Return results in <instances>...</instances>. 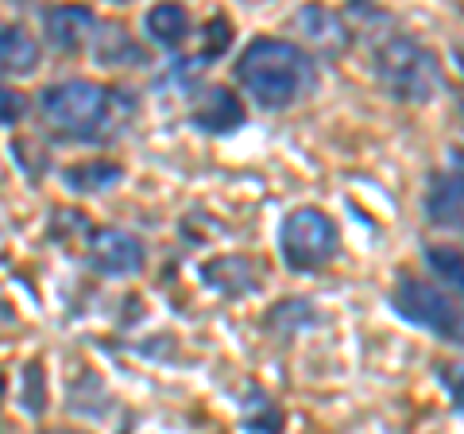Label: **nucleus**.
Returning <instances> with one entry per match:
<instances>
[{"label":"nucleus","mask_w":464,"mask_h":434,"mask_svg":"<svg viewBox=\"0 0 464 434\" xmlns=\"http://www.w3.org/2000/svg\"><path fill=\"white\" fill-rule=\"evenodd\" d=\"M314 78H317L314 59L290 39L259 35L237 59V82L244 85V94L267 113L298 105V101L314 90Z\"/></svg>","instance_id":"1"},{"label":"nucleus","mask_w":464,"mask_h":434,"mask_svg":"<svg viewBox=\"0 0 464 434\" xmlns=\"http://www.w3.org/2000/svg\"><path fill=\"white\" fill-rule=\"evenodd\" d=\"M375 78L387 97L406 101V105H426L445 85L441 59L411 35H387L375 47Z\"/></svg>","instance_id":"2"},{"label":"nucleus","mask_w":464,"mask_h":434,"mask_svg":"<svg viewBox=\"0 0 464 434\" xmlns=\"http://www.w3.org/2000/svg\"><path fill=\"white\" fill-rule=\"evenodd\" d=\"M39 109L51 128H58L70 140H101L112 113V94L101 82L70 78L54 82L39 94Z\"/></svg>","instance_id":"3"},{"label":"nucleus","mask_w":464,"mask_h":434,"mask_svg":"<svg viewBox=\"0 0 464 434\" xmlns=\"http://www.w3.org/2000/svg\"><path fill=\"white\" fill-rule=\"evenodd\" d=\"M279 252L290 271H317L337 260L341 229L325 210L298 206V210H290L279 225Z\"/></svg>","instance_id":"4"},{"label":"nucleus","mask_w":464,"mask_h":434,"mask_svg":"<svg viewBox=\"0 0 464 434\" xmlns=\"http://www.w3.org/2000/svg\"><path fill=\"white\" fill-rule=\"evenodd\" d=\"M391 307H395L411 326H422L430 334L449 338V341H464V311L449 299L438 283L418 280V276H402L391 287Z\"/></svg>","instance_id":"5"},{"label":"nucleus","mask_w":464,"mask_h":434,"mask_svg":"<svg viewBox=\"0 0 464 434\" xmlns=\"http://www.w3.org/2000/svg\"><path fill=\"white\" fill-rule=\"evenodd\" d=\"M90 264L101 276H136L143 268V244L124 229H93L90 233Z\"/></svg>","instance_id":"6"},{"label":"nucleus","mask_w":464,"mask_h":434,"mask_svg":"<svg viewBox=\"0 0 464 434\" xmlns=\"http://www.w3.org/2000/svg\"><path fill=\"white\" fill-rule=\"evenodd\" d=\"M426 217L438 229H464V163H453L430 179Z\"/></svg>","instance_id":"7"},{"label":"nucleus","mask_w":464,"mask_h":434,"mask_svg":"<svg viewBox=\"0 0 464 434\" xmlns=\"http://www.w3.org/2000/svg\"><path fill=\"white\" fill-rule=\"evenodd\" d=\"M194 128L198 133H209V136H228V133H237V128H244L240 97L225 90V85H209L194 109Z\"/></svg>","instance_id":"8"},{"label":"nucleus","mask_w":464,"mask_h":434,"mask_svg":"<svg viewBox=\"0 0 464 434\" xmlns=\"http://www.w3.org/2000/svg\"><path fill=\"white\" fill-rule=\"evenodd\" d=\"M93 12L90 8H78V5H63V8H51L43 16V27H47V43L58 51H78L85 39L93 32Z\"/></svg>","instance_id":"9"},{"label":"nucleus","mask_w":464,"mask_h":434,"mask_svg":"<svg viewBox=\"0 0 464 434\" xmlns=\"http://www.w3.org/2000/svg\"><path fill=\"white\" fill-rule=\"evenodd\" d=\"M298 27H302V35H306L314 47H322L325 54H341L348 47V39H353V32H348V24L337 16V12H329V8H302L298 12Z\"/></svg>","instance_id":"10"},{"label":"nucleus","mask_w":464,"mask_h":434,"mask_svg":"<svg viewBox=\"0 0 464 434\" xmlns=\"http://www.w3.org/2000/svg\"><path fill=\"white\" fill-rule=\"evenodd\" d=\"M201 280L225 295H252L256 291V264L248 256H217L201 268Z\"/></svg>","instance_id":"11"},{"label":"nucleus","mask_w":464,"mask_h":434,"mask_svg":"<svg viewBox=\"0 0 464 434\" xmlns=\"http://www.w3.org/2000/svg\"><path fill=\"white\" fill-rule=\"evenodd\" d=\"M39 66V43L16 24H0V74H32Z\"/></svg>","instance_id":"12"},{"label":"nucleus","mask_w":464,"mask_h":434,"mask_svg":"<svg viewBox=\"0 0 464 434\" xmlns=\"http://www.w3.org/2000/svg\"><path fill=\"white\" fill-rule=\"evenodd\" d=\"M143 32H148L151 43H159V47H182V39L190 35V12H186L182 5H155L148 16H143Z\"/></svg>","instance_id":"13"},{"label":"nucleus","mask_w":464,"mask_h":434,"mask_svg":"<svg viewBox=\"0 0 464 434\" xmlns=\"http://www.w3.org/2000/svg\"><path fill=\"white\" fill-rule=\"evenodd\" d=\"M66 186L78 194H101L109 191V186H116L124 179V167L121 163H109V159H90V163H78L66 171Z\"/></svg>","instance_id":"14"},{"label":"nucleus","mask_w":464,"mask_h":434,"mask_svg":"<svg viewBox=\"0 0 464 434\" xmlns=\"http://www.w3.org/2000/svg\"><path fill=\"white\" fill-rule=\"evenodd\" d=\"M244 430L248 434H283V411L275 408V399L267 392L252 388V396L244 399Z\"/></svg>","instance_id":"15"},{"label":"nucleus","mask_w":464,"mask_h":434,"mask_svg":"<svg viewBox=\"0 0 464 434\" xmlns=\"http://www.w3.org/2000/svg\"><path fill=\"white\" fill-rule=\"evenodd\" d=\"M97 59H101V63H109V66H124V63H143V51L121 32V27H112V32L101 35Z\"/></svg>","instance_id":"16"},{"label":"nucleus","mask_w":464,"mask_h":434,"mask_svg":"<svg viewBox=\"0 0 464 434\" xmlns=\"http://www.w3.org/2000/svg\"><path fill=\"white\" fill-rule=\"evenodd\" d=\"M39 372L43 369L32 360V365H27V376H24V408H27V415H39L43 408H47V392H43Z\"/></svg>","instance_id":"17"},{"label":"nucleus","mask_w":464,"mask_h":434,"mask_svg":"<svg viewBox=\"0 0 464 434\" xmlns=\"http://www.w3.org/2000/svg\"><path fill=\"white\" fill-rule=\"evenodd\" d=\"M206 32H209V43H206V51H201V54H198V59H201V63H206V59H217V54H221V51L228 47L232 24H228L225 16H217V20H209V27H206Z\"/></svg>","instance_id":"18"},{"label":"nucleus","mask_w":464,"mask_h":434,"mask_svg":"<svg viewBox=\"0 0 464 434\" xmlns=\"http://www.w3.org/2000/svg\"><path fill=\"white\" fill-rule=\"evenodd\" d=\"M441 384L453 396L457 411H464V365H441Z\"/></svg>","instance_id":"19"},{"label":"nucleus","mask_w":464,"mask_h":434,"mask_svg":"<svg viewBox=\"0 0 464 434\" xmlns=\"http://www.w3.org/2000/svg\"><path fill=\"white\" fill-rule=\"evenodd\" d=\"M24 97L16 94V90H5L0 85V124H16L20 117H24Z\"/></svg>","instance_id":"20"},{"label":"nucleus","mask_w":464,"mask_h":434,"mask_svg":"<svg viewBox=\"0 0 464 434\" xmlns=\"http://www.w3.org/2000/svg\"><path fill=\"white\" fill-rule=\"evenodd\" d=\"M453 63H457V70L464 74V43H457V51H453Z\"/></svg>","instance_id":"21"},{"label":"nucleus","mask_w":464,"mask_h":434,"mask_svg":"<svg viewBox=\"0 0 464 434\" xmlns=\"http://www.w3.org/2000/svg\"><path fill=\"white\" fill-rule=\"evenodd\" d=\"M460 113H464V101H460Z\"/></svg>","instance_id":"22"}]
</instances>
